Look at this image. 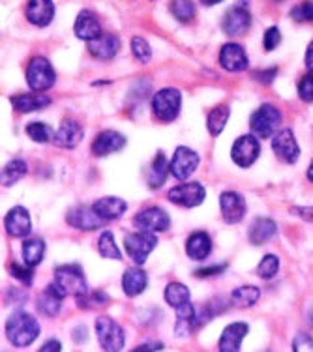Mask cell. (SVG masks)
<instances>
[{
    "mask_svg": "<svg viewBox=\"0 0 313 352\" xmlns=\"http://www.w3.org/2000/svg\"><path fill=\"white\" fill-rule=\"evenodd\" d=\"M299 96L304 102H313V72L300 81Z\"/></svg>",
    "mask_w": 313,
    "mask_h": 352,
    "instance_id": "obj_45",
    "label": "cell"
},
{
    "mask_svg": "<svg viewBox=\"0 0 313 352\" xmlns=\"http://www.w3.org/2000/svg\"><path fill=\"white\" fill-rule=\"evenodd\" d=\"M77 304L87 309H94V307H103V305L109 304V296L105 292H92V294H83L77 296Z\"/></svg>",
    "mask_w": 313,
    "mask_h": 352,
    "instance_id": "obj_41",
    "label": "cell"
},
{
    "mask_svg": "<svg viewBox=\"0 0 313 352\" xmlns=\"http://www.w3.org/2000/svg\"><path fill=\"white\" fill-rule=\"evenodd\" d=\"M229 115H231V111L227 105H218V107L212 109L208 120H206V128H208L212 137H218L224 131L225 124L229 122Z\"/></svg>",
    "mask_w": 313,
    "mask_h": 352,
    "instance_id": "obj_33",
    "label": "cell"
},
{
    "mask_svg": "<svg viewBox=\"0 0 313 352\" xmlns=\"http://www.w3.org/2000/svg\"><path fill=\"white\" fill-rule=\"evenodd\" d=\"M92 208L105 221H111V219H118L120 216H124V212L128 210V204L124 203L122 199H118V197H103V199H98L92 204Z\"/></svg>",
    "mask_w": 313,
    "mask_h": 352,
    "instance_id": "obj_26",
    "label": "cell"
},
{
    "mask_svg": "<svg viewBox=\"0 0 313 352\" xmlns=\"http://www.w3.org/2000/svg\"><path fill=\"white\" fill-rule=\"evenodd\" d=\"M131 53H133V56H136L137 60L143 62V64L150 62V58H152V47L149 45V41L143 40V38H139V36H136V38L131 40Z\"/></svg>",
    "mask_w": 313,
    "mask_h": 352,
    "instance_id": "obj_42",
    "label": "cell"
},
{
    "mask_svg": "<svg viewBox=\"0 0 313 352\" xmlns=\"http://www.w3.org/2000/svg\"><path fill=\"white\" fill-rule=\"evenodd\" d=\"M62 349V345L56 341V339H51V341H47L45 345H41V351L43 352H47V351H55L58 352Z\"/></svg>",
    "mask_w": 313,
    "mask_h": 352,
    "instance_id": "obj_52",
    "label": "cell"
},
{
    "mask_svg": "<svg viewBox=\"0 0 313 352\" xmlns=\"http://www.w3.org/2000/svg\"><path fill=\"white\" fill-rule=\"evenodd\" d=\"M291 17L296 23H313V2H302L291 10Z\"/></svg>",
    "mask_w": 313,
    "mask_h": 352,
    "instance_id": "obj_44",
    "label": "cell"
},
{
    "mask_svg": "<svg viewBox=\"0 0 313 352\" xmlns=\"http://www.w3.org/2000/svg\"><path fill=\"white\" fill-rule=\"evenodd\" d=\"M278 74V68H270L268 72H255L253 74V79L259 82H263V85H270L274 81V77Z\"/></svg>",
    "mask_w": 313,
    "mask_h": 352,
    "instance_id": "obj_48",
    "label": "cell"
},
{
    "mask_svg": "<svg viewBox=\"0 0 313 352\" xmlns=\"http://www.w3.org/2000/svg\"><path fill=\"white\" fill-rule=\"evenodd\" d=\"M169 201H173L178 206H184V208H195L199 204H203L206 191L201 184L197 182H186L180 184L177 188H173L169 191Z\"/></svg>",
    "mask_w": 313,
    "mask_h": 352,
    "instance_id": "obj_8",
    "label": "cell"
},
{
    "mask_svg": "<svg viewBox=\"0 0 313 352\" xmlns=\"http://www.w3.org/2000/svg\"><path fill=\"white\" fill-rule=\"evenodd\" d=\"M124 144H126V137L122 133L113 131V129H105L92 141V154L100 157L109 156L113 152L122 150Z\"/></svg>",
    "mask_w": 313,
    "mask_h": 352,
    "instance_id": "obj_18",
    "label": "cell"
},
{
    "mask_svg": "<svg viewBox=\"0 0 313 352\" xmlns=\"http://www.w3.org/2000/svg\"><path fill=\"white\" fill-rule=\"evenodd\" d=\"M279 41H281V32H279L278 28H268L265 32V40H263V45H265L266 51H274L279 45Z\"/></svg>",
    "mask_w": 313,
    "mask_h": 352,
    "instance_id": "obj_46",
    "label": "cell"
},
{
    "mask_svg": "<svg viewBox=\"0 0 313 352\" xmlns=\"http://www.w3.org/2000/svg\"><path fill=\"white\" fill-rule=\"evenodd\" d=\"M278 2H281V0H278Z\"/></svg>",
    "mask_w": 313,
    "mask_h": 352,
    "instance_id": "obj_56",
    "label": "cell"
},
{
    "mask_svg": "<svg viewBox=\"0 0 313 352\" xmlns=\"http://www.w3.org/2000/svg\"><path fill=\"white\" fill-rule=\"evenodd\" d=\"M64 298H66V292L53 281L51 285H47V289L41 292L40 298H38V311L43 317H56L61 313Z\"/></svg>",
    "mask_w": 313,
    "mask_h": 352,
    "instance_id": "obj_17",
    "label": "cell"
},
{
    "mask_svg": "<svg viewBox=\"0 0 313 352\" xmlns=\"http://www.w3.org/2000/svg\"><path fill=\"white\" fill-rule=\"evenodd\" d=\"M279 270V258L274 257V255H266L263 257V261L259 263L257 274L263 279H272Z\"/></svg>",
    "mask_w": 313,
    "mask_h": 352,
    "instance_id": "obj_43",
    "label": "cell"
},
{
    "mask_svg": "<svg viewBox=\"0 0 313 352\" xmlns=\"http://www.w3.org/2000/svg\"><path fill=\"white\" fill-rule=\"evenodd\" d=\"M68 223L79 230H96L105 223V219L98 216L94 208L77 206V208L68 212Z\"/></svg>",
    "mask_w": 313,
    "mask_h": 352,
    "instance_id": "obj_20",
    "label": "cell"
},
{
    "mask_svg": "<svg viewBox=\"0 0 313 352\" xmlns=\"http://www.w3.org/2000/svg\"><path fill=\"white\" fill-rule=\"evenodd\" d=\"M219 208H222L225 223H240L246 216L244 197L235 193V191H224L219 197Z\"/></svg>",
    "mask_w": 313,
    "mask_h": 352,
    "instance_id": "obj_13",
    "label": "cell"
},
{
    "mask_svg": "<svg viewBox=\"0 0 313 352\" xmlns=\"http://www.w3.org/2000/svg\"><path fill=\"white\" fill-rule=\"evenodd\" d=\"M55 283L61 287L62 291L66 292V296H83L87 294V281H85V274H83L81 266L77 264H66V266H58L55 270Z\"/></svg>",
    "mask_w": 313,
    "mask_h": 352,
    "instance_id": "obj_5",
    "label": "cell"
},
{
    "mask_svg": "<svg viewBox=\"0 0 313 352\" xmlns=\"http://www.w3.org/2000/svg\"><path fill=\"white\" fill-rule=\"evenodd\" d=\"M304 64L310 72H313V41L307 45L306 49V56H304Z\"/></svg>",
    "mask_w": 313,
    "mask_h": 352,
    "instance_id": "obj_51",
    "label": "cell"
},
{
    "mask_svg": "<svg viewBox=\"0 0 313 352\" xmlns=\"http://www.w3.org/2000/svg\"><path fill=\"white\" fill-rule=\"evenodd\" d=\"M27 133L28 137L36 142H41V144H45V142H51L55 139V133H53V128L47 126V124L43 122H32L27 126Z\"/></svg>",
    "mask_w": 313,
    "mask_h": 352,
    "instance_id": "obj_38",
    "label": "cell"
},
{
    "mask_svg": "<svg viewBox=\"0 0 313 352\" xmlns=\"http://www.w3.org/2000/svg\"><path fill=\"white\" fill-rule=\"evenodd\" d=\"M225 270V264H222V266H211V268H201V270L195 272V276L197 278H211V276H218V274H222V272Z\"/></svg>",
    "mask_w": 313,
    "mask_h": 352,
    "instance_id": "obj_49",
    "label": "cell"
},
{
    "mask_svg": "<svg viewBox=\"0 0 313 352\" xmlns=\"http://www.w3.org/2000/svg\"><path fill=\"white\" fill-rule=\"evenodd\" d=\"M74 32L79 40H94L98 36H102V25H100V19L96 17L94 12L90 10H83L81 14L77 15L74 25Z\"/></svg>",
    "mask_w": 313,
    "mask_h": 352,
    "instance_id": "obj_22",
    "label": "cell"
},
{
    "mask_svg": "<svg viewBox=\"0 0 313 352\" xmlns=\"http://www.w3.org/2000/svg\"><path fill=\"white\" fill-rule=\"evenodd\" d=\"M281 126V113L278 107L270 103H265L255 111L250 118V128L253 135L259 139H268L278 133V128Z\"/></svg>",
    "mask_w": 313,
    "mask_h": 352,
    "instance_id": "obj_2",
    "label": "cell"
},
{
    "mask_svg": "<svg viewBox=\"0 0 313 352\" xmlns=\"http://www.w3.org/2000/svg\"><path fill=\"white\" fill-rule=\"evenodd\" d=\"M124 245H126V251L131 261L141 266L158 245V236L149 230H141V232H133L124 238Z\"/></svg>",
    "mask_w": 313,
    "mask_h": 352,
    "instance_id": "obj_6",
    "label": "cell"
},
{
    "mask_svg": "<svg viewBox=\"0 0 313 352\" xmlns=\"http://www.w3.org/2000/svg\"><path fill=\"white\" fill-rule=\"evenodd\" d=\"M276 232H278V225H276V221L268 219V217H257L252 223V227H250L248 236H250V242H252L253 245H263L266 244Z\"/></svg>",
    "mask_w": 313,
    "mask_h": 352,
    "instance_id": "obj_28",
    "label": "cell"
},
{
    "mask_svg": "<svg viewBox=\"0 0 313 352\" xmlns=\"http://www.w3.org/2000/svg\"><path fill=\"white\" fill-rule=\"evenodd\" d=\"M98 251H100V255L105 258H115V261H120V258H122V253L116 248L115 236H113V232H109V230H105L102 236H100Z\"/></svg>",
    "mask_w": 313,
    "mask_h": 352,
    "instance_id": "obj_37",
    "label": "cell"
},
{
    "mask_svg": "<svg viewBox=\"0 0 313 352\" xmlns=\"http://www.w3.org/2000/svg\"><path fill=\"white\" fill-rule=\"evenodd\" d=\"M165 302L177 309L178 305L190 302V289L182 283H169L165 289Z\"/></svg>",
    "mask_w": 313,
    "mask_h": 352,
    "instance_id": "obj_36",
    "label": "cell"
},
{
    "mask_svg": "<svg viewBox=\"0 0 313 352\" xmlns=\"http://www.w3.org/2000/svg\"><path fill=\"white\" fill-rule=\"evenodd\" d=\"M4 225H6L8 234L14 238L28 236L30 230H32L30 216H28L27 208H23V206H14L12 210L8 212L6 219H4Z\"/></svg>",
    "mask_w": 313,
    "mask_h": 352,
    "instance_id": "obj_16",
    "label": "cell"
},
{
    "mask_svg": "<svg viewBox=\"0 0 313 352\" xmlns=\"http://www.w3.org/2000/svg\"><path fill=\"white\" fill-rule=\"evenodd\" d=\"M219 64L222 68L227 69V72H244L248 69V56H246V51L242 45L239 43H225L222 51H219Z\"/></svg>",
    "mask_w": 313,
    "mask_h": 352,
    "instance_id": "obj_15",
    "label": "cell"
},
{
    "mask_svg": "<svg viewBox=\"0 0 313 352\" xmlns=\"http://www.w3.org/2000/svg\"><path fill=\"white\" fill-rule=\"evenodd\" d=\"M89 51L100 60H109L120 51V40L113 34H102L89 41Z\"/></svg>",
    "mask_w": 313,
    "mask_h": 352,
    "instance_id": "obj_23",
    "label": "cell"
},
{
    "mask_svg": "<svg viewBox=\"0 0 313 352\" xmlns=\"http://www.w3.org/2000/svg\"><path fill=\"white\" fill-rule=\"evenodd\" d=\"M96 333H98V339H100V345L105 351H120L124 343H126L124 330L111 317H98V320H96Z\"/></svg>",
    "mask_w": 313,
    "mask_h": 352,
    "instance_id": "obj_7",
    "label": "cell"
},
{
    "mask_svg": "<svg viewBox=\"0 0 313 352\" xmlns=\"http://www.w3.org/2000/svg\"><path fill=\"white\" fill-rule=\"evenodd\" d=\"M10 274H12L17 281L30 287V285H32V279H34V266H30V264L27 263H12L10 264Z\"/></svg>",
    "mask_w": 313,
    "mask_h": 352,
    "instance_id": "obj_40",
    "label": "cell"
},
{
    "mask_svg": "<svg viewBox=\"0 0 313 352\" xmlns=\"http://www.w3.org/2000/svg\"><path fill=\"white\" fill-rule=\"evenodd\" d=\"M199 167V156L193 150L186 146H178L175 156L171 160V175L177 180H188V176L193 175Z\"/></svg>",
    "mask_w": 313,
    "mask_h": 352,
    "instance_id": "obj_11",
    "label": "cell"
},
{
    "mask_svg": "<svg viewBox=\"0 0 313 352\" xmlns=\"http://www.w3.org/2000/svg\"><path fill=\"white\" fill-rule=\"evenodd\" d=\"M171 14L175 15L180 23H188L195 17V6L191 0H173L171 2Z\"/></svg>",
    "mask_w": 313,
    "mask_h": 352,
    "instance_id": "obj_39",
    "label": "cell"
},
{
    "mask_svg": "<svg viewBox=\"0 0 313 352\" xmlns=\"http://www.w3.org/2000/svg\"><path fill=\"white\" fill-rule=\"evenodd\" d=\"M272 150L274 154L285 163H294L300 156V148L296 144V137H294L293 129H279L278 133L272 139Z\"/></svg>",
    "mask_w": 313,
    "mask_h": 352,
    "instance_id": "obj_12",
    "label": "cell"
},
{
    "mask_svg": "<svg viewBox=\"0 0 313 352\" xmlns=\"http://www.w3.org/2000/svg\"><path fill=\"white\" fill-rule=\"evenodd\" d=\"M259 298H261V291L257 287L246 285V287H240L237 291H233L231 304L237 305V307H252L253 304H257Z\"/></svg>",
    "mask_w": 313,
    "mask_h": 352,
    "instance_id": "obj_34",
    "label": "cell"
},
{
    "mask_svg": "<svg viewBox=\"0 0 313 352\" xmlns=\"http://www.w3.org/2000/svg\"><path fill=\"white\" fill-rule=\"evenodd\" d=\"M195 330V307L186 302V304L177 307V326H175V333L178 338H188L191 332Z\"/></svg>",
    "mask_w": 313,
    "mask_h": 352,
    "instance_id": "obj_30",
    "label": "cell"
},
{
    "mask_svg": "<svg viewBox=\"0 0 313 352\" xmlns=\"http://www.w3.org/2000/svg\"><path fill=\"white\" fill-rule=\"evenodd\" d=\"M10 102H12L15 111H19V113H30V111H40V109L49 107L51 105V98L40 94H17Z\"/></svg>",
    "mask_w": 313,
    "mask_h": 352,
    "instance_id": "obj_29",
    "label": "cell"
},
{
    "mask_svg": "<svg viewBox=\"0 0 313 352\" xmlns=\"http://www.w3.org/2000/svg\"><path fill=\"white\" fill-rule=\"evenodd\" d=\"M291 212L302 217L304 221H312L313 223V206H299V208H291Z\"/></svg>",
    "mask_w": 313,
    "mask_h": 352,
    "instance_id": "obj_50",
    "label": "cell"
},
{
    "mask_svg": "<svg viewBox=\"0 0 313 352\" xmlns=\"http://www.w3.org/2000/svg\"><path fill=\"white\" fill-rule=\"evenodd\" d=\"M21 253H23V261L36 268L45 255V244L41 238H28L23 242Z\"/></svg>",
    "mask_w": 313,
    "mask_h": 352,
    "instance_id": "obj_32",
    "label": "cell"
},
{
    "mask_svg": "<svg viewBox=\"0 0 313 352\" xmlns=\"http://www.w3.org/2000/svg\"><path fill=\"white\" fill-rule=\"evenodd\" d=\"M167 175H171V163H167L164 152H158V156L152 162V167L149 170V186L152 190L162 188L167 180Z\"/></svg>",
    "mask_w": 313,
    "mask_h": 352,
    "instance_id": "obj_31",
    "label": "cell"
},
{
    "mask_svg": "<svg viewBox=\"0 0 313 352\" xmlns=\"http://www.w3.org/2000/svg\"><path fill=\"white\" fill-rule=\"evenodd\" d=\"M293 351L302 352V351H312L313 352V339L307 333H299L296 339L293 341Z\"/></svg>",
    "mask_w": 313,
    "mask_h": 352,
    "instance_id": "obj_47",
    "label": "cell"
},
{
    "mask_svg": "<svg viewBox=\"0 0 313 352\" xmlns=\"http://www.w3.org/2000/svg\"><path fill=\"white\" fill-rule=\"evenodd\" d=\"M250 330V326L246 322H235V324H229L222 333L219 338V351L222 352H237L240 349V343L242 339Z\"/></svg>",
    "mask_w": 313,
    "mask_h": 352,
    "instance_id": "obj_24",
    "label": "cell"
},
{
    "mask_svg": "<svg viewBox=\"0 0 313 352\" xmlns=\"http://www.w3.org/2000/svg\"><path fill=\"white\" fill-rule=\"evenodd\" d=\"M56 81L55 69L45 56H34L27 68L28 87L36 92H45L53 87Z\"/></svg>",
    "mask_w": 313,
    "mask_h": 352,
    "instance_id": "obj_4",
    "label": "cell"
},
{
    "mask_svg": "<svg viewBox=\"0 0 313 352\" xmlns=\"http://www.w3.org/2000/svg\"><path fill=\"white\" fill-rule=\"evenodd\" d=\"M133 225H136L139 230H149V232H164V230L169 229L171 219L169 214L158 206H152V208H147V210L139 212L136 217H133Z\"/></svg>",
    "mask_w": 313,
    "mask_h": 352,
    "instance_id": "obj_10",
    "label": "cell"
},
{
    "mask_svg": "<svg viewBox=\"0 0 313 352\" xmlns=\"http://www.w3.org/2000/svg\"><path fill=\"white\" fill-rule=\"evenodd\" d=\"M212 251V240L211 236L203 232V230H195L188 242H186V253L188 257L193 258V261H203L211 255Z\"/></svg>",
    "mask_w": 313,
    "mask_h": 352,
    "instance_id": "obj_27",
    "label": "cell"
},
{
    "mask_svg": "<svg viewBox=\"0 0 313 352\" xmlns=\"http://www.w3.org/2000/svg\"><path fill=\"white\" fill-rule=\"evenodd\" d=\"M204 6H214V4H218V2H222V0H201Z\"/></svg>",
    "mask_w": 313,
    "mask_h": 352,
    "instance_id": "obj_54",
    "label": "cell"
},
{
    "mask_svg": "<svg viewBox=\"0 0 313 352\" xmlns=\"http://www.w3.org/2000/svg\"><path fill=\"white\" fill-rule=\"evenodd\" d=\"M259 152H261V144L257 135H242L233 144L231 157L239 167H250L259 157Z\"/></svg>",
    "mask_w": 313,
    "mask_h": 352,
    "instance_id": "obj_9",
    "label": "cell"
},
{
    "mask_svg": "<svg viewBox=\"0 0 313 352\" xmlns=\"http://www.w3.org/2000/svg\"><path fill=\"white\" fill-rule=\"evenodd\" d=\"M6 336L15 346H28L40 336V324L32 315L25 311H15L6 320Z\"/></svg>",
    "mask_w": 313,
    "mask_h": 352,
    "instance_id": "obj_1",
    "label": "cell"
},
{
    "mask_svg": "<svg viewBox=\"0 0 313 352\" xmlns=\"http://www.w3.org/2000/svg\"><path fill=\"white\" fill-rule=\"evenodd\" d=\"M147 285H149V276L139 264L124 272L122 289L128 296H139L147 289Z\"/></svg>",
    "mask_w": 313,
    "mask_h": 352,
    "instance_id": "obj_25",
    "label": "cell"
},
{
    "mask_svg": "<svg viewBox=\"0 0 313 352\" xmlns=\"http://www.w3.org/2000/svg\"><path fill=\"white\" fill-rule=\"evenodd\" d=\"M252 25V15L250 12L242 6L231 8L225 14L224 21H222V28L227 36L237 38V36H244L248 32V28Z\"/></svg>",
    "mask_w": 313,
    "mask_h": 352,
    "instance_id": "obj_14",
    "label": "cell"
},
{
    "mask_svg": "<svg viewBox=\"0 0 313 352\" xmlns=\"http://www.w3.org/2000/svg\"><path fill=\"white\" fill-rule=\"evenodd\" d=\"M160 349H164L162 343H144V345H139L136 351H160Z\"/></svg>",
    "mask_w": 313,
    "mask_h": 352,
    "instance_id": "obj_53",
    "label": "cell"
},
{
    "mask_svg": "<svg viewBox=\"0 0 313 352\" xmlns=\"http://www.w3.org/2000/svg\"><path fill=\"white\" fill-rule=\"evenodd\" d=\"M83 137H85V131H83V126L77 120H62L61 128L56 129L53 142L58 148L72 150L83 141Z\"/></svg>",
    "mask_w": 313,
    "mask_h": 352,
    "instance_id": "obj_19",
    "label": "cell"
},
{
    "mask_svg": "<svg viewBox=\"0 0 313 352\" xmlns=\"http://www.w3.org/2000/svg\"><path fill=\"white\" fill-rule=\"evenodd\" d=\"M25 15L36 27H47L55 17V4L53 0H28Z\"/></svg>",
    "mask_w": 313,
    "mask_h": 352,
    "instance_id": "obj_21",
    "label": "cell"
},
{
    "mask_svg": "<svg viewBox=\"0 0 313 352\" xmlns=\"http://www.w3.org/2000/svg\"><path fill=\"white\" fill-rule=\"evenodd\" d=\"M307 180H310V182H313V162H312V165H310V169H307Z\"/></svg>",
    "mask_w": 313,
    "mask_h": 352,
    "instance_id": "obj_55",
    "label": "cell"
},
{
    "mask_svg": "<svg viewBox=\"0 0 313 352\" xmlns=\"http://www.w3.org/2000/svg\"><path fill=\"white\" fill-rule=\"evenodd\" d=\"M180 107H182V96L177 88H164L152 100V111L162 122H173L180 113Z\"/></svg>",
    "mask_w": 313,
    "mask_h": 352,
    "instance_id": "obj_3",
    "label": "cell"
},
{
    "mask_svg": "<svg viewBox=\"0 0 313 352\" xmlns=\"http://www.w3.org/2000/svg\"><path fill=\"white\" fill-rule=\"evenodd\" d=\"M27 175V163L23 160H12V162L4 165L2 169V186H14L15 182H19L23 176Z\"/></svg>",
    "mask_w": 313,
    "mask_h": 352,
    "instance_id": "obj_35",
    "label": "cell"
}]
</instances>
